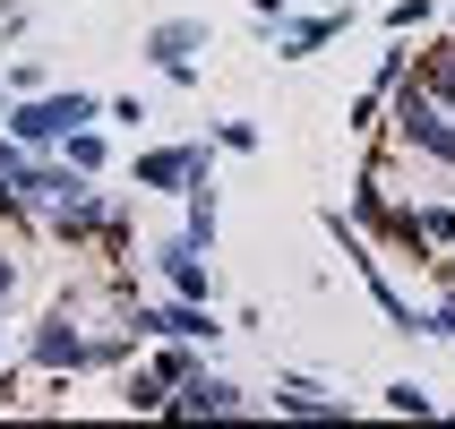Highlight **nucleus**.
Instances as JSON below:
<instances>
[{
    "label": "nucleus",
    "instance_id": "obj_1",
    "mask_svg": "<svg viewBox=\"0 0 455 429\" xmlns=\"http://www.w3.org/2000/svg\"><path fill=\"white\" fill-rule=\"evenodd\" d=\"M103 121V95H86V86H44V95H18L9 103V138L35 155H60V138L69 129Z\"/></svg>",
    "mask_w": 455,
    "mask_h": 429
},
{
    "label": "nucleus",
    "instance_id": "obj_2",
    "mask_svg": "<svg viewBox=\"0 0 455 429\" xmlns=\"http://www.w3.org/2000/svg\"><path fill=\"white\" fill-rule=\"evenodd\" d=\"M387 121H395V147H404V155H421V163L455 172V112L421 86V77H404V86L387 95Z\"/></svg>",
    "mask_w": 455,
    "mask_h": 429
},
{
    "label": "nucleus",
    "instance_id": "obj_3",
    "mask_svg": "<svg viewBox=\"0 0 455 429\" xmlns=\"http://www.w3.org/2000/svg\"><path fill=\"white\" fill-rule=\"evenodd\" d=\"M206 172H215V138H172V147L129 155V189H147V198H189Z\"/></svg>",
    "mask_w": 455,
    "mask_h": 429
},
{
    "label": "nucleus",
    "instance_id": "obj_4",
    "mask_svg": "<svg viewBox=\"0 0 455 429\" xmlns=\"http://www.w3.org/2000/svg\"><path fill=\"white\" fill-rule=\"evenodd\" d=\"M26 369H44V378H86L95 369V335L77 327V309H44L26 327Z\"/></svg>",
    "mask_w": 455,
    "mask_h": 429
},
{
    "label": "nucleus",
    "instance_id": "obj_5",
    "mask_svg": "<svg viewBox=\"0 0 455 429\" xmlns=\"http://www.w3.org/2000/svg\"><path fill=\"white\" fill-rule=\"evenodd\" d=\"M147 266L164 275L172 301H215V250H198L189 232H155V241H147Z\"/></svg>",
    "mask_w": 455,
    "mask_h": 429
},
{
    "label": "nucleus",
    "instance_id": "obj_6",
    "mask_svg": "<svg viewBox=\"0 0 455 429\" xmlns=\"http://www.w3.org/2000/svg\"><path fill=\"white\" fill-rule=\"evenodd\" d=\"M198 52H206V18H155L138 35V60L172 86H198Z\"/></svg>",
    "mask_w": 455,
    "mask_h": 429
},
{
    "label": "nucleus",
    "instance_id": "obj_7",
    "mask_svg": "<svg viewBox=\"0 0 455 429\" xmlns=\"http://www.w3.org/2000/svg\"><path fill=\"white\" fill-rule=\"evenodd\" d=\"M52 232H60V241H103V224H112V198H103L95 189V172H69V189H60V198H52V215H44Z\"/></svg>",
    "mask_w": 455,
    "mask_h": 429
},
{
    "label": "nucleus",
    "instance_id": "obj_8",
    "mask_svg": "<svg viewBox=\"0 0 455 429\" xmlns=\"http://www.w3.org/2000/svg\"><path fill=\"white\" fill-rule=\"evenodd\" d=\"M344 26H353V0H318L309 18H283L275 26V60H309V52H327Z\"/></svg>",
    "mask_w": 455,
    "mask_h": 429
},
{
    "label": "nucleus",
    "instance_id": "obj_9",
    "mask_svg": "<svg viewBox=\"0 0 455 429\" xmlns=\"http://www.w3.org/2000/svg\"><path fill=\"white\" fill-rule=\"evenodd\" d=\"M172 412H189V421H206V412H215V421H232V412H250V386H232L224 369H198V378L172 395Z\"/></svg>",
    "mask_w": 455,
    "mask_h": 429
},
{
    "label": "nucleus",
    "instance_id": "obj_10",
    "mask_svg": "<svg viewBox=\"0 0 455 429\" xmlns=\"http://www.w3.org/2000/svg\"><path fill=\"white\" fill-rule=\"evenodd\" d=\"M275 412H292V421H344V395L318 378H275V395H267Z\"/></svg>",
    "mask_w": 455,
    "mask_h": 429
},
{
    "label": "nucleus",
    "instance_id": "obj_11",
    "mask_svg": "<svg viewBox=\"0 0 455 429\" xmlns=\"http://www.w3.org/2000/svg\"><path fill=\"white\" fill-rule=\"evenodd\" d=\"M215 224H224V198H215V172H206L198 189L180 198V232H189L198 250H215Z\"/></svg>",
    "mask_w": 455,
    "mask_h": 429
},
{
    "label": "nucleus",
    "instance_id": "obj_12",
    "mask_svg": "<svg viewBox=\"0 0 455 429\" xmlns=\"http://www.w3.org/2000/svg\"><path fill=\"white\" fill-rule=\"evenodd\" d=\"M60 163H69V172H95V180H103V163H112V138H103V121L69 129V138H60Z\"/></svg>",
    "mask_w": 455,
    "mask_h": 429
},
{
    "label": "nucleus",
    "instance_id": "obj_13",
    "mask_svg": "<svg viewBox=\"0 0 455 429\" xmlns=\"http://www.w3.org/2000/svg\"><path fill=\"white\" fill-rule=\"evenodd\" d=\"M412 77H421V86H430V95H438V103L455 112V26L438 35L430 52H421V69H412Z\"/></svg>",
    "mask_w": 455,
    "mask_h": 429
},
{
    "label": "nucleus",
    "instance_id": "obj_14",
    "mask_svg": "<svg viewBox=\"0 0 455 429\" xmlns=\"http://www.w3.org/2000/svg\"><path fill=\"white\" fill-rule=\"evenodd\" d=\"M121 412H172V378H155L147 361L121 378Z\"/></svg>",
    "mask_w": 455,
    "mask_h": 429
},
{
    "label": "nucleus",
    "instance_id": "obj_15",
    "mask_svg": "<svg viewBox=\"0 0 455 429\" xmlns=\"http://www.w3.org/2000/svg\"><path fill=\"white\" fill-rule=\"evenodd\" d=\"M438 18H447V0H387V35H421V26H438Z\"/></svg>",
    "mask_w": 455,
    "mask_h": 429
},
{
    "label": "nucleus",
    "instance_id": "obj_16",
    "mask_svg": "<svg viewBox=\"0 0 455 429\" xmlns=\"http://www.w3.org/2000/svg\"><path fill=\"white\" fill-rule=\"evenodd\" d=\"M379 404H387V412H404V421H430L438 395H430V386H412V378H395V386H379Z\"/></svg>",
    "mask_w": 455,
    "mask_h": 429
},
{
    "label": "nucleus",
    "instance_id": "obj_17",
    "mask_svg": "<svg viewBox=\"0 0 455 429\" xmlns=\"http://www.w3.org/2000/svg\"><path fill=\"white\" fill-rule=\"evenodd\" d=\"M379 112H387V86H361L353 112H344V129H361V138H370V129H379Z\"/></svg>",
    "mask_w": 455,
    "mask_h": 429
},
{
    "label": "nucleus",
    "instance_id": "obj_18",
    "mask_svg": "<svg viewBox=\"0 0 455 429\" xmlns=\"http://www.w3.org/2000/svg\"><path fill=\"white\" fill-rule=\"evenodd\" d=\"M0 86H9V95H44L52 69H44V60H9V77H0Z\"/></svg>",
    "mask_w": 455,
    "mask_h": 429
},
{
    "label": "nucleus",
    "instance_id": "obj_19",
    "mask_svg": "<svg viewBox=\"0 0 455 429\" xmlns=\"http://www.w3.org/2000/svg\"><path fill=\"white\" fill-rule=\"evenodd\" d=\"M215 147L224 155H258V121H215Z\"/></svg>",
    "mask_w": 455,
    "mask_h": 429
},
{
    "label": "nucleus",
    "instance_id": "obj_20",
    "mask_svg": "<svg viewBox=\"0 0 455 429\" xmlns=\"http://www.w3.org/2000/svg\"><path fill=\"white\" fill-rule=\"evenodd\" d=\"M0 224H35V206H26V189H9V180H0Z\"/></svg>",
    "mask_w": 455,
    "mask_h": 429
},
{
    "label": "nucleus",
    "instance_id": "obj_21",
    "mask_svg": "<svg viewBox=\"0 0 455 429\" xmlns=\"http://www.w3.org/2000/svg\"><path fill=\"white\" fill-rule=\"evenodd\" d=\"M9 301H18V258L0 250V309H9Z\"/></svg>",
    "mask_w": 455,
    "mask_h": 429
},
{
    "label": "nucleus",
    "instance_id": "obj_22",
    "mask_svg": "<svg viewBox=\"0 0 455 429\" xmlns=\"http://www.w3.org/2000/svg\"><path fill=\"white\" fill-rule=\"evenodd\" d=\"M250 9H258L267 26H283V18H292V0H250Z\"/></svg>",
    "mask_w": 455,
    "mask_h": 429
},
{
    "label": "nucleus",
    "instance_id": "obj_23",
    "mask_svg": "<svg viewBox=\"0 0 455 429\" xmlns=\"http://www.w3.org/2000/svg\"><path fill=\"white\" fill-rule=\"evenodd\" d=\"M9 103H18V95H9V86H0V129H9Z\"/></svg>",
    "mask_w": 455,
    "mask_h": 429
},
{
    "label": "nucleus",
    "instance_id": "obj_24",
    "mask_svg": "<svg viewBox=\"0 0 455 429\" xmlns=\"http://www.w3.org/2000/svg\"><path fill=\"white\" fill-rule=\"evenodd\" d=\"M438 301H447V309H455V275H447V283H438Z\"/></svg>",
    "mask_w": 455,
    "mask_h": 429
},
{
    "label": "nucleus",
    "instance_id": "obj_25",
    "mask_svg": "<svg viewBox=\"0 0 455 429\" xmlns=\"http://www.w3.org/2000/svg\"><path fill=\"white\" fill-rule=\"evenodd\" d=\"M0 353H9V344H0Z\"/></svg>",
    "mask_w": 455,
    "mask_h": 429
}]
</instances>
